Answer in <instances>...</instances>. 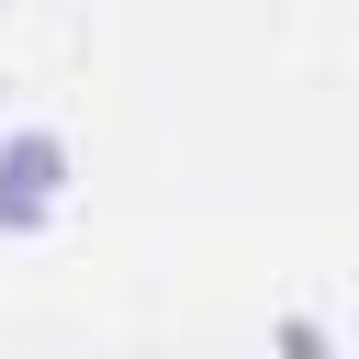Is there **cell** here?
<instances>
[{
  "instance_id": "1",
  "label": "cell",
  "mask_w": 359,
  "mask_h": 359,
  "mask_svg": "<svg viewBox=\"0 0 359 359\" xmlns=\"http://www.w3.org/2000/svg\"><path fill=\"white\" fill-rule=\"evenodd\" d=\"M56 213H67V135L45 123L0 135V236H45Z\"/></svg>"
}]
</instances>
